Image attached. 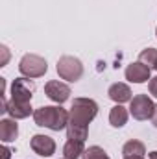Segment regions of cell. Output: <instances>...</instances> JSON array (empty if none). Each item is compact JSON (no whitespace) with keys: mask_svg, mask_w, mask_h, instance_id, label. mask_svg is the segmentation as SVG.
Wrapping results in <instances>:
<instances>
[{"mask_svg":"<svg viewBox=\"0 0 157 159\" xmlns=\"http://www.w3.org/2000/svg\"><path fill=\"white\" fill-rule=\"evenodd\" d=\"M57 74L61 80L67 81H78L83 74V65L74 56H63L57 61Z\"/></svg>","mask_w":157,"mask_h":159,"instance_id":"obj_4","label":"cell"},{"mask_svg":"<svg viewBox=\"0 0 157 159\" xmlns=\"http://www.w3.org/2000/svg\"><path fill=\"white\" fill-rule=\"evenodd\" d=\"M9 156H11V150H9L7 146H4V148H2V157L0 159H9Z\"/></svg>","mask_w":157,"mask_h":159,"instance_id":"obj_19","label":"cell"},{"mask_svg":"<svg viewBox=\"0 0 157 159\" xmlns=\"http://www.w3.org/2000/svg\"><path fill=\"white\" fill-rule=\"evenodd\" d=\"M148 89H150V94L157 98V76L155 78H150V83H148Z\"/></svg>","mask_w":157,"mask_h":159,"instance_id":"obj_18","label":"cell"},{"mask_svg":"<svg viewBox=\"0 0 157 159\" xmlns=\"http://www.w3.org/2000/svg\"><path fill=\"white\" fill-rule=\"evenodd\" d=\"M128 117H129L128 109L118 104V106H115V107L111 109V113H109V124H111L113 128H122V126L128 122Z\"/></svg>","mask_w":157,"mask_h":159,"instance_id":"obj_14","label":"cell"},{"mask_svg":"<svg viewBox=\"0 0 157 159\" xmlns=\"http://www.w3.org/2000/svg\"><path fill=\"white\" fill-rule=\"evenodd\" d=\"M109 98L117 104H124V102H131V89L126 83H113L107 91Z\"/></svg>","mask_w":157,"mask_h":159,"instance_id":"obj_10","label":"cell"},{"mask_svg":"<svg viewBox=\"0 0 157 159\" xmlns=\"http://www.w3.org/2000/svg\"><path fill=\"white\" fill-rule=\"evenodd\" d=\"M139 61L144 63V65L150 67V69H155L157 67V50L155 48H146V50H142V52L139 54Z\"/></svg>","mask_w":157,"mask_h":159,"instance_id":"obj_16","label":"cell"},{"mask_svg":"<svg viewBox=\"0 0 157 159\" xmlns=\"http://www.w3.org/2000/svg\"><path fill=\"white\" fill-rule=\"evenodd\" d=\"M98 113V104L91 98H74L70 113H69V124H67V135L69 139L85 141L89 133V124Z\"/></svg>","mask_w":157,"mask_h":159,"instance_id":"obj_1","label":"cell"},{"mask_svg":"<svg viewBox=\"0 0 157 159\" xmlns=\"http://www.w3.org/2000/svg\"><path fill=\"white\" fill-rule=\"evenodd\" d=\"M19 70L26 78H41L46 74L48 65H46V59L37 54H26L19 63Z\"/></svg>","mask_w":157,"mask_h":159,"instance_id":"obj_3","label":"cell"},{"mask_svg":"<svg viewBox=\"0 0 157 159\" xmlns=\"http://www.w3.org/2000/svg\"><path fill=\"white\" fill-rule=\"evenodd\" d=\"M17 135H19V126H17L15 119L0 120V139H2L4 143H11V141H15Z\"/></svg>","mask_w":157,"mask_h":159,"instance_id":"obj_11","label":"cell"},{"mask_svg":"<svg viewBox=\"0 0 157 159\" xmlns=\"http://www.w3.org/2000/svg\"><path fill=\"white\" fill-rule=\"evenodd\" d=\"M83 159H109V156L105 154L104 148H100V146H91V148L85 150Z\"/></svg>","mask_w":157,"mask_h":159,"instance_id":"obj_17","label":"cell"},{"mask_svg":"<svg viewBox=\"0 0 157 159\" xmlns=\"http://www.w3.org/2000/svg\"><path fill=\"white\" fill-rule=\"evenodd\" d=\"M44 93H46V96H48L52 102L63 104V102H67L69 96H70V87H69L67 83H61V81L52 80V81H48V83L44 85Z\"/></svg>","mask_w":157,"mask_h":159,"instance_id":"obj_7","label":"cell"},{"mask_svg":"<svg viewBox=\"0 0 157 159\" xmlns=\"http://www.w3.org/2000/svg\"><path fill=\"white\" fill-rule=\"evenodd\" d=\"M155 35H157V28H155Z\"/></svg>","mask_w":157,"mask_h":159,"instance_id":"obj_23","label":"cell"},{"mask_svg":"<svg viewBox=\"0 0 157 159\" xmlns=\"http://www.w3.org/2000/svg\"><path fill=\"white\" fill-rule=\"evenodd\" d=\"M154 109H155V104L152 102V98L148 94H137L129 102V113H131L133 119H137V120L152 119Z\"/></svg>","mask_w":157,"mask_h":159,"instance_id":"obj_5","label":"cell"},{"mask_svg":"<svg viewBox=\"0 0 157 159\" xmlns=\"http://www.w3.org/2000/svg\"><path fill=\"white\" fill-rule=\"evenodd\" d=\"M85 154V144L83 141H76V139H69L63 146V156L65 159H79Z\"/></svg>","mask_w":157,"mask_h":159,"instance_id":"obj_12","label":"cell"},{"mask_svg":"<svg viewBox=\"0 0 157 159\" xmlns=\"http://www.w3.org/2000/svg\"><path fill=\"white\" fill-rule=\"evenodd\" d=\"M155 70H157V67H155Z\"/></svg>","mask_w":157,"mask_h":159,"instance_id":"obj_24","label":"cell"},{"mask_svg":"<svg viewBox=\"0 0 157 159\" xmlns=\"http://www.w3.org/2000/svg\"><path fill=\"white\" fill-rule=\"evenodd\" d=\"M7 113L11 115V119H26L32 115V106L30 102L24 104V102H15V100H9L7 102Z\"/></svg>","mask_w":157,"mask_h":159,"instance_id":"obj_13","label":"cell"},{"mask_svg":"<svg viewBox=\"0 0 157 159\" xmlns=\"http://www.w3.org/2000/svg\"><path fill=\"white\" fill-rule=\"evenodd\" d=\"M124 159H144L142 156H131V157H124Z\"/></svg>","mask_w":157,"mask_h":159,"instance_id":"obj_21","label":"cell"},{"mask_svg":"<svg viewBox=\"0 0 157 159\" xmlns=\"http://www.w3.org/2000/svg\"><path fill=\"white\" fill-rule=\"evenodd\" d=\"M34 120L41 128L59 131L69 124V111L59 106H43L34 111Z\"/></svg>","mask_w":157,"mask_h":159,"instance_id":"obj_2","label":"cell"},{"mask_svg":"<svg viewBox=\"0 0 157 159\" xmlns=\"http://www.w3.org/2000/svg\"><path fill=\"white\" fill-rule=\"evenodd\" d=\"M122 154H124V157H131V156H142V157H144L146 146H144V143H141V141H137V139H131V141H128V143L124 144Z\"/></svg>","mask_w":157,"mask_h":159,"instance_id":"obj_15","label":"cell"},{"mask_svg":"<svg viewBox=\"0 0 157 159\" xmlns=\"http://www.w3.org/2000/svg\"><path fill=\"white\" fill-rule=\"evenodd\" d=\"M126 80H129L131 83H144V81H148L150 80V67H146L141 61L128 65V69H126Z\"/></svg>","mask_w":157,"mask_h":159,"instance_id":"obj_9","label":"cell"},{"mask_svg":"<svg viewBox=\"0 0 157 159\" xmlns=\"http://www.w3.org/2000/svg\"><path fill=\"white\" fill-rule=\"evenodd\" d=\"M152 124L157 128V104H155V109H154V115H152Z\"/></svg>","mask_w":157,"mask_h":159,"instance_id":"obj_20","label":"cell"},{"mask_svg":"<svg viewBox=\"0 0 157 159\" xmlns=\"http://www.w3.org/2000/svg\"><path fill=\"white\" fill-rule=\"evenodd\" d=\"M34 91H35V85L26 78H17L11 83V100L15 102H32V96H34Z\"/></svg>","mask_w":157,"mask_h":159,"instance_id":"obj_6","label":"cell"},{"mask_svg":"<svg viewBox=\"0 0 157 159\" xmlns=\"http://www.w3.org/2000/svg\"><path fill=\"white\" fill-rule=\"evenodd\" d=\"M150 159H157V150H155V152H152V154H150Z\"/></svg>","mask_w":157,"mask_h":159,"instance_id":"obj_22","label":"cell"},{"mask_svg":"<svg viewBox=\"0 0 157 159\" xmlns=\"http://www.w3.org/2000/svg\"><path fill=\"white\" fill-rule=\"evenodd\" d=\"M30 146L41 157H50L56 152V141L48 135H34L30 141Z\"/></svg>","mask_w":157,"mask_h":159,"instance_id":"obj_8","label":"cell"}]
</instances>
